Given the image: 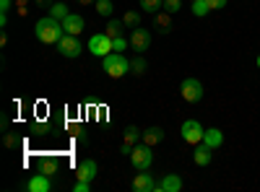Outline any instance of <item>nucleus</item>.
I'll list each match as a JSON object with an SVG mask.
<instances>
[{"label": "nucleus", "mask_w": 260, "mask_h": 192, "mask_svg": "<svg viewBox=\"0 0 260 192\" xmlns=\"http://www.w3.org/2000/svg\"><path fill=\"white\" fill-rule=\"evenodd\" d=\"M89 52L96 55V57H107L110 52H115V47H112V36L107 34V31L94 34V36L89 39Z\"/></svg>", "instance_id": "39448f33"}, {"label": "nucleus", "mask_w": 260, "mask_h": 192, "mask_svg": "<svg viewBox=\"0 0 260 192\" xmlns=\"http://www.w3.org/2000/svg\"><path fill=\"white\" fill-rule=\"evenodd\" d=\"M112 47H115V52H125L127 50V39L125 36H115L112 39Z\"/></svg>", "instance_id": "c85d7f7f"}, {"label": "nucleus", "mask_w": 260, "mask_h": 192, "mask_svg": "<svg viewBox=\"0 0 260 192\" xmlns=\"http://www.w3.org/2000/svg\"><path fill=\"white\" fill-rule=\"evenodd\" d=\"M192 161L198 164V166H208V164L213 161V148L201 140L198 145H195V151H192Z\"/></svg>", "instance_id": "ddd939ff"}, {"label": "nucleus", "mask_w": 260, "mask_h": 192, "mask_svg": "<svg viewBox=\"0 0 260 192\" xmlns=\"http://www.w3.org/2000/svg\"><path fill=\"white\" fill-rule=\"evenodd\" d=\"M91 3H96V0H78V6H91Z\"/></svg>", "instance_id": "72a5a7b5"}, {"label": "nucleus", "mask_w": 260, "mask_h": 192, "mask_svg": "<svg viewBox=\"0 0 260 192\" xmlns=\"http://www.w3.org/2000/svg\"><path fill=\"white\" fill-rule=\"evenodd\" d=\"M130 45H133V50H138V55L143 52V50H148V45H151V34L146 31V29H133V34H130Z\"/></svg>", "instance_id": "4468645a"}, {"label": "nucleus", "mask_w": 260, "mask_h": 192, "mask_svg": "<svg viewBox=\"0 0 260 192\" xmlns=\"http://www.w3.org/2000/svg\"><path fill=\"white\" fill-rule=\"evenodd\" d=\"M47 11H50V16H52V18H57V21H65V18H68V13H71L65 3H52Z\"/></svg>", "instance_id": "aec40b11"}, {"label": "nucleus", "mask_w": 260, "mask_h": 192, "mask_svg": "<svg viewBox=\"0 0 260 192\" xmlns=\"http://www.w3.org/2000/svg\"><path fill=\"white\" fill-rule=\"evenodd\" d=\"M130 164H133L138 172L141 169H148L154 164V151H151V145H146L143 140L138 145H133V151H130Z\"/></svg>", "instance_id": "20e7f679"}, {"label": "nucleus", "mask_w": 260, "mask_h": 192, "mask_svg": "<svg viewBox=\"0 0 260 192\" xmlns=\"http://www.w3.org/2000/svg\"><path fill=\"white\" fill-rule=\"evenodd\" d=\"M34 3H37V6H47V8H50V6L55 3V0H34Z\"/></svg>", "instance_id": "473e14b6"}, {"label": "nucleus", "mask_w": 260, "mask_h": 192, "mask_svg": "<svg viewBox=\"0 0 260 192\" xmlns=\"http://www.w3.org/2000/svg\"><path fill=\"white\" fill-rule=\"evenodd\" d=\"M8 8H11V0H0V26L8 24Z\"/></svg>", "instance_id": "bb28decb"}, {"label": "nucleus", "mask_w": 260, "mask_h": 192, "mask_svg": "<svg viewBox=\"0 0 260 192\" xmlns=\"http://www.w3.org/2000/svg\"><path fill=\"white\" fill-rule=\"evenodd\" d=\"M182 8V0H164V11L167 13H177Z\"/></svg>", "instance_id": "cd10ccee"}, {"label": "nucleus", "mask_w": 260, "mask_h": 192, "mask_svg": "<svg viewBox=\"0 0 260 192\" xmlns=\"http://www.w3.org/2000/svg\"><path fill=\"white\" fill-rule=\"evenodd\" d=\"M96 174H99V166H96L94 159H83V161L78 164V169H76V177H78V179H86V182H91Z\"/></svg>", "instance_id": "9d476101"}, {"label": "nucleus", "mask_w": 260, "mask_h": 192, "mask_svg": "<svg viewBox=\"0 0 260 192\" xmlns=\"http://www.w3.org/2000/svg\"><path fill=\"white\" fill-rule=\"evenodd\" d=\"M39 172L47 174V177H55L60 172V161L57 159H45V161H42V166H39Z\"/></svg>", "instance_id": "a211bd4d"}, {"label": "nucleus", "mask_w": 260, "mask_h": 192, "mask_svg": "<svg viewBox=\"0 0 260 192\" xmlns=\"http://www.w3.org/2000/svg\"><path fill=\"white\" fill-rule=\"evenodd\" d=\"M57 52H60L62 57H68V60L78 57V55L83 52V47H81V39H78V36H73V34H65V36L57 42Z\"/></svg>", "instance_id": "0eeeda50"}, {"label": "nucleus", "mask_w": 260, "mask_h": 192, "mask_svg": "<svg viewBox=\"0 0 260 192\" xmlns=\"http://www.w3.org/2000/svg\"><path fill=\"white\" fill-rule=\"evenodd\" d=\"M122 26H125V24H120V21H110L104 31H107V34H110V36L115 39V36H122Z\"/></svg>", "instance_id": "a878e982"}, {"label": "nucleus", "mask_w": 260, "mask_h": 192, "mask_svg": "<svg viewBox=\"0 0 260 192\" xmlns=\"http://www.w3.org/2000/svg\"><path fill=\"white\" fill-rule=\"evenodd\" d=\"M141 135H143V130H138L136 125H127V127H125V133H122V145H120V153H122V156H130V151H133V145H138V143H141Z\"/></svg>", "instance_id": "6e6552de"}, {"label": "nucleus", "mask_w": 260, "mask_h": 192, "mask_svg": "<svg viewBox=\"0 0 260 192\" xmlns=\"http://www.w3.org/2000/svg\"><path fill=\"white\" fill-rule=\"evenodd\" d=\"M34 34H37V39L42 42V45H57V42L65 36V29H62V21H57L52 16H45V18L37 21Z\"/></svg>", "instance_id": "f257e3e1"}, {"label": "nucleus", "mask_w": 260, "mask_h": 192, "mask_svg": "<svg viewBox=\"0 0 260 192\" xmlns=\"http://www.w3.org/2000/svg\"><path fill=\"white\" fill-rule=\"evenodd\" d=\"M94 11H96L99 16H110V13H112V0H96Z\"/></svg>", "instance_id": "393cba45"}, {"label": "nucleus", "mask_w": 260, "mask_h": 192, "mask_svg": "<svg viewBox=\"0 0 260 192\" xmlns=\"http://www.w3.org/2000/svg\"><path fill=\"white\" fill-rule=\"evenodd\" d=\"M73 192H91V182H86V179H78L73 184Z\"/></svg>", "instance_id": "c756f323"}, {"label": "nucleus", "mask_w": 260, "mask_h": 192, "mask_svg": "<svg viewBox=\"0 0 260 192\" xmlns=\"http://www.w3.org/2000/svg\"><path fill=\"white\" fill-rule=\"evenodd\" d=\"M3 143H6L8 148H16V145H18V138H16L13 133H6V138H3Z\"/></svg>", "instance_id": "2f4dec72"}, {"label": "nucleus", "mask_w": 260, "mask_h": 192, "mask_svg": "<svg viewBox=\"0 0 260 192\" xmlns=\"http://www.w3.org/2000/svg\"><path fill=\"white\" fill-rule=\"evenodd\" d=\"M26 189L29 192H50L52 189V177H47V174H34L29 182H26Z\"/></svg>", "instance_id": "9b49d317"}, {"label": "nucleus", "mask_w": 260, "mask_h": 192, "mask_svg": "<svg viewBox=\"0 0 260 192\" xmlns=\"http://www.w3.org/2000/svg\"><path fill=\"white\" fill-rule=\"evenodd\" d=\"M257 68H260V55H257Z\"/></svg>", "instance_id": "f704fd0d"}, {"label": "nucleus", "mask_w": 260, "mask_h": 192, "mask_svg": "<svg viewBox=\"0 0 260 192\" xmlns=\"http://www.w3.org/2000/svg\"><path fill=\"white\" fill-rule=\"evenodd\" d=\"M206 3H208L211 11H221V8L226 6V0H206Z\"/></svg>", "instance_id": "7c9ffc66"}, {"label": "nucleus", "mask_w": 260, "mask_h": 192, "mask_svg": "<svg viewBox=\"0 0 260 192\" xmlns=\"http://www.w3.org/2000/svg\"><path fill=\"white\" fill-rule=\"evenodd\" d=\"M130 73H133V75H143L146 73V60L141 55L136 60H130Z\"/></svg>", "instance_id": "b1692460"}, {"label": "nucleus", "mask_w": 260, "mask_h": 192, "mask_svg": "<svg viewBox=\"0 0 260 192\" xmlns=\"http://www.w3.org/2000/svg\"><path fill=\"white\" fill-rule=\"evenodd\" d=\"M208 13H211V8H208L206 0H192V16L203 18V16H208Z\"/></svg>", "instance_id": "5701e85b"}, {"label": "nucleus", "mask_w": 260, "mask_h": 192, "mask_svg": "<svg viewBox=\"0 0 260 192\" xmlns=\"http://www.w3.org/2000/svg\"><path fill=\"white\" fill-rule=\"evenodd\" d=\"M164 8V0H141V11L143 13H159Z\"/></svg>", "instance_id": "4be33fe9"}, {"label": "nucleus", "mask_w": 260, "mask_h": 192, "mask_svg": "<svg viewBox=\"0 0 260 192\" xmlns=\"http://www.w3.org/2000/svg\"><path fill=\"white\" fill-rule=\"evenodd\" d=\"M180 94H182V101H187V104H198V101H203V83L198 81V78H185L182 83H180Z\"/></svg>", "instance_id": "7ed1b4c3"}, {"label": "nucleus", "mask_w": 260, "mask_h": 192, "mask_svg": "<svg viewBox=\"0 0 260 192\" xmlns=\"http://www.w3.org/2000/svg\"><path fill=\"white\" fill-rule=\"evenodd\" d=\"M133 189L136 192H156V179L154 174H148V169H141L133 179Z\"/></svg>", "instance_id": "1a4fd4ad"}, {"label": "nucleus", "mask_w": 260, "mask_h": 192, "mask_svg": "<svg viewBox=\"0 0 260 192\" xmlns=\"http://www.w3.org/2000/svg\"><path fill=\"white\" fill-rule=\"evenodd\" d=\"M122 24H125L127 29H138V26H141V13H138V11H127V13L122 16Z\"/></svg>", "instance_id": "412c9836"}, {"label": "nucleus", "mask_w": 260, "mask_h": 192, "mask_svg": "<svg viewBox=\"0 0 260 192\" xmlns=\"http://www.w3.org/2000/svg\"><path fill=\"white\" fill-rule=\"evenodd\" d=\"M182 189V179L180 174H164L156 182V192H180Z\"/></svg>", "instance_id": "f8f14e48"}, {"label": "nucleus", "mask_w": 260, "mask_h": 192, "mask_svg": "<svg viewBox=\"0 0 260 192\" xmlns=\"http://www.w3.org/2000/svg\"><path fill=\"white\" fill-rule=\"evenodd\" d=\"M180 133H182V140H185L187 145H198V143L203 140V133H206V130H203V125H201L198 120H185Z\"/></svg>", "instance_id": "423d86ee"}, {"label": "nucleus", "mask_w": 260, "mask_h": 192, "mask_svg": "<svg viewBox=\"0 0 260 192\" xmlns=\"http://www.w3.org/2000/svg\"><path fill=\"white\" fill-rule=\"evenodd\" d=\"M172 13H167V11H159L156 13V26H159V31L161 34H169L172 31V18H169Z\"/></svg>", "instance_id": "6ab92c4d"}, {"label": "nucleus", "mask_w": 260, "mask_h": 192, "mask_svg": "<svg viewBox=\"0 0 260 192\" xmlns=\"http://www.w3.org/2000/svg\"><path fill=\"white\" fill-rule=\"evenodd\" d=\"M141 140H143L146 145L154 148V145H159V143L164 140V130H161V127H156V125H151V127H146V130H143Z\"/></svg>", "instance_id": "dca6fc26"}, {"label": "nucleus", "mask_w": 260, "mask_h": 192, "mask_svg": "<svg viewBox=\"0 0 260 192\" xmlns=\"http://www.w3.org/2000/svg\"><path fill=\"white\" fill-rule=\"evenodd\" d=\"M83 26H86V21H83V16H78V13H68V18L62 21L65 34H73V36H78V34L83 31Z\"/></svg>", "instance_id": "2eb2a0df"}, {"label": "nucleus", "mask_w": 260, "mask_h": 192, "mask_svg": "<svg viewBox=\"0 0 260 192\" xmlns=\"http://www.w3.org/2000/svg\"><path fill=\"white\" fill-rule=\"evenodd\" d=\"M102 68L107 70L110 78H122L130 73V60L122 52H110L107 57H102Z\"/></svg>", "instance_id": "f03ea898"}, {"label": "nucleus", "mask_w": 260, "mask_h": 192, "mask_svg": "<svg viewBox=\"0 0 260 192\" xmlns=\"http://www.w3.org/2000/svg\"><path fill=\"white\" fill-rule=\"evenodd\" d=\"M203 143L211 145L213 151H216V148H221V145H224V133L219 130V127H208V130L203 133Z\"/></svg>", "instance_id": "f3484780"}]
</instances>
